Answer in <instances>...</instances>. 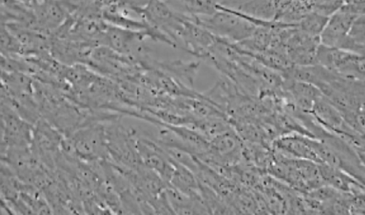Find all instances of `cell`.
Segmentation results:
<instances>
[{
	"label": "cell",
	"mask_w": 365,
	"mask_h": 215,
	"mask_svg": "<svg viewBox=\"0 0 365 215\" xmlns=\"http://www.w3.org/2000/svg\"><path fill=\"white\" fill-rule=\"evenodd\" d=\"M365 14L361 15L353 22L347 36L340 45V50L364 56Z\"/></svg>",
	"instance_id": "obj_6"
},
{
	"label": "cell",
	"mask_w": 365,
	"mask_h": 215,
	"mask_svg": "<svg viewBox=\"0 0 365 215\" xmlns=\"http://www.w3.org/2000/svg\"><path fill=\"white\" fill-rule=\"evenodd\" d=\"M344 1H313V12L330 18L336 14Z\"/></svg>",
	"instance_id": "obj_9"
},
{
	"label": "cell",
	"mask_w": 365,
	"mask_h": 215,
	"mask_svg": "<svg viewBox=\"0 0 365 215\" xmlns=\"http://www.w3.org/2000/svg\"><path fill=\"white\" fill-rule=\"evenodd\" d=\"M357 17L338 10L329 19L328 23L319 36L321 44L330 48H339Z\"/></svg>",
	"instance_id": "obj_4"
},
{
	"label": "cell",
	"mask_w": 365,
	"mask_h": 215,
	"mask_svg": "<svg viewBox=\"0 0 365 215\" xmlns=\"http://www.w3.org/2000/svg\"><path fill=\"white\" fill-rule=\"evenodd\" d=\"M186 13L192 16L208 17L214 15L217 11V2L215 1H184Z\"/></svg>",
	"instance_id": "obj_8"
},
{
	"label": "cell",
	"mask_w": 365,
	"mask_h": 215,
	"mask_svg": "<svg viewBox=\"0 0 365 215\" xmlns=\"http://www.w3.org/2000/svg\"><path fill=\"white\" fill-rule=\"evenodd\" d=\"M329 18L312 12L297 24V28L314 37H319L328 23Z\"/></svg>",
	"instance_id": "obj_7"
},
{
	"label": "cell",
	"mask_w": 365,
	"mask_h": 215,
	"mask_svg": "<svg viewBox=\"0 0 365 215\" xmlns=\"http://www.w3.org/2000/svg\"><path fill=\"white\" fill-rule=\"evenodd\" d=\"M217 12L208 17H197L194 23L203 26L216 37L230 43H238L250 38L257 26L233 10L217 2Z\"/></svg>",
	"instance_id": "obj_1"
},
{
	"label": "cell",
	"mask_w": 365,
	"mask_h": 215,
	"mask_svg": "<svg viewBox=\"0 0 365 215\" xmlns=\"http://www.w3.org/2000/svg\"><path fill=\"white\" fill-rule=\"evenodd\" d=\"M220 6L261 21H274L283 1H220Z\"/></svg>",
	"instance_id": "obj_3"
},
{
	"label": "cell",
	"mask_w": 365,
	"mask_h": 215,
	"mask_svg": "<svg viewBox=\"0 0 365 215\" xmlns=\"http://www.w3.org/2000/svg\"><path fill=\"white\" fill-rule=\"evenodd\" d=\"M319 44V37L308 36L295 28L285 41L284 50L294 65L310 66L317 64Z\"/></svg>",
	"instance_id": "obj_2"
},
{
	"label": "cell",
	"mask_w": 365,
	"mask_h": 215,
	"mask_svg": "<svg viewBox=\"0 0 365 215\" xmlns=\"http://www.w3.org/2000/svg\"><path fill=\"white\" fill-rule=\"evenodd\" d=\"M200 63H184L181 61L157 62L152 60L150 70H158L162 73L170 75L178 81L185 85L186 88L193 89L194 80L199 70Z\"/></svg>",
	"instance_id": "obj_5"
},
{
	"label": "cell",
	"mask_w": 365,
	"mask_h": 215,
	"mask_svg": "<svg viewBox=\"0 0 365 215\" xmlns=\"http://www.w3.org/2000/svg\"><path fill=\"white\" fill-rule=\"evenodd\" d=\"M339 10L355 16H360L365 14V1H344Z\"/></svg>",
	"instance_id": "obj_10"
}]
</instances>
